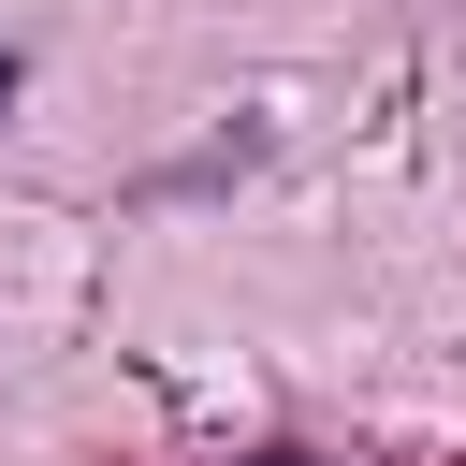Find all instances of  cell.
<instances>
[{
    "instance_id": "7a4b0ae2",
    "label": "cell",
    "mask_w": 466,
    "mask_h": 466,
    "mask_svg": "<svg viewBox=\"0 0 466 466\" xmlns=\"http://www.w3.org/2000/svg\"><path fill=\"white\" fill-rule=\"evenodd\" d=\"M0 102H15V58H0Z\"/></svg>"
},
{
    "instance_id": "6da1fadb",
    "label": "cell",
    "mask_w": 466,
    "mask_h": 466,
    "mask_svg": "<svg viewBox=\"0 0 466 466\" xmlns=\"http://www.w3.org/2000/svg\"><path fill=\"white\" fill-rule=\"evenodd\" d=\"M248 466H320V451H248Z\"/></svg>"
}]
</instances>
